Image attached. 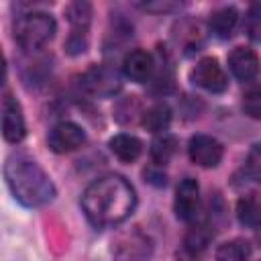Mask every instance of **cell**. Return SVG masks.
Returning <instances> with one entry per match:
<instances>
[{
	"label": "cell",
	"instance_id": "obj_1",
	"mask_svg": "<svg viewBox=\"0 0 261 261\" xmlns=\"http://www.w3.org/2000/svg\"><path fill=\"white\" fill-rule=\"evenodd\" d=\"M135 206V188L120 175L98 177L86 188L82 196V208L94 226L120 224L133 214Z\"/></svg>",
	"mask_w": 261,
	"mask_h": 261
},
{
	"label": "cell",
	"instance_id": "obj_2",
	"mask_svg": "<svg viewBox=\"0 0 261 261\" xmlns=\"http://www.w3.org/2000/svg\"><path fill=\"white\" fill-rule=\"evenodd\" d=\"M4 179L14 200L27 208L45 206L55 198V186L45 169L27 155H10L4 163Z\"/></svg>",
	"mask_w": 261,
	"mask_h": 261
},
{
	"label": "cell",
	"instance_id": "obj_3",
	"mask_svg": "<svg viewBox=\"0 0 261 261\" xmlns=\"http://www.w3.org/2000/svg\"><path fill=\"white\" fill-rule=\"evenodd\" d=\"M55 31H57V22L51 14L29 12L16 20L14 39L22 49L35 51V49H41L43 45H47L53 39Z\"/></svg>",
	"mask_w": 261,
	"mask_h": 261
},
{
	"label": "cell",
	"instance_id": "obj_4",
	"mask_svg": "<svg viewBox=\"0 0 261 261\" xmlns=\"http://www.w3.org/2000/svg\"><path fill=\"white\" fill-rule=\"evenodd\" d=\"M110 251L116 261H147L153 253V241L139 228H130L112 239Z\"/></svg>",
	"mask_w": 261,
	"mask_h": 261
},
{
	"label": "cell",
	"instance_id": "obj_5",
	"mask_svg": "<svg viewBox=\"0 0 261 261\" xmlns=\"http://www.w3.org/2000/svg\"><path fill=\"white\" fill-rule=\"evenodd\" d=\"M80 86L84 92H88L92 96L106 98L120 90V77L114 69H110L106 65H94L82 75Z\"/></svg>",
	"mask_w": 261,
	"mask_h": 261
},
{
	"label": "cell",
	"instance_id": "obj_6",
	"mask_svg": "<svg viewBox=\"0 0 261 261\" xmlns=\"http://www.w3.org/2000/svg\"><path fill=\"white\" fill-rule=\"evenodd\" d=\"M192 82L198 88L212 92V94L224 92L228 86V77L214 57H204L196 63V67L192 69Z\"/></svg>",
	"mask_w": 261,
	"mask_h": 261
},
{
	"label": "cell",
	"instance_id": "obj_7",
	"mask_svg": "<svg viewBox=\"0 0 261 261\" xmlns=\"http://www.w3.org/2000/svg\"><path fill=\"white\" fill-rule=\"evenodd\" d=\"M47 141H49V147L53 153L63 155V153H71L77 147H82L86 141V133L80 124L65 120V122H59L51 128Z\"/></svg>",
	"mask_w": 261,
	"mask_h": 261
},
{
	"label": "cell",
	"instance_id": "obj_8",
	"mask_svg": "<svg viewBox=\"0 0 261 261\" xmlns=\"http://www.w3.org/2000/svg\"><path fill=\"white\" fill-rule=\"evenodd\" d=\"M190 159L200 167H216L222 161V145L210 135H194L188 143Z\"/></svg>",
	"mask_w": 261,
	"mask_h": 261
},
{
	"label": "cell",
	"instance_id": "obj_9",
	"mask_svg": "<svg viewBox=\"0 0 261 261\" xmlns=\"http://www.w3.org/2000/svg\"><path fill=\"white\" fill-rule=\"evenodd\" d=\"M2 135L8 143H20L27 135L22 108H20L18 100L10 94H6L4 102H2Z\"/></svg>",
	"mask_w": 261,
	"mask_h": 261
},
{
	"label": "cell",
	"instance_id": "obj_10",
	"mask_svg": "<svg viewBox=\"0 0 261 261\" xmlns=\"http://www.w3.org/2000/svg\"><path fill=\"white\" fill-rule=\"evenodd\" d=\"M198 204H200V188L194 177H184L175 190V202L173 210L179 220H194L198 214Z\"/></svg>",
	"mask_w": 261,
	"mask_h": 261
},
{
	"label": "cell",
	"instance_id": "obj_11",
	"mask_svg": "<svg viewBox=\"0 0 261 261\" xmlns=\"http://www.w3.org/2000/svg\"><path fill=\"white\" fill-rule=\"evenodd\" d=\"M228 67L232 75L241 82H251L259 73V57L253 49L237 47L228 55Z\"/></svg>",
	"mask_w": 261,
	"mask_h": 261
},
{
	"label": "cell",
	"instance_id": "obj_12",
	"mask_svg": "<svg viewBox=\"0 0 261 261\" xmlns=\"http://www.w3.org/2000/svg\"><path fill=\"white\" fill-rule=\"evenodd\" d=\"M153 69H155L153 55L143 49H135V51L126 53V57L122 59V71L133 82H147L151 77Z\"/></svg>",
	"mask_w": 261,
	"mask_h": 261
},
{
	"label": "cell",
	"instance_id": "obj_13",
	"mask_svg": "<svg viewBox=\"0 0 261 261\" xmlns=\"http://www.w3.org/2000/svg\"><path fill=\"white\" fill-rule=\"evenodd\" d=\"M108 147H110V151H112L120 161H124V163L135 161V159L141 155V151H143V143H141L137 137L126 135V133L114 135V137L110 139Z\"/></svg>",
	"mask_w": 261,
	"mask_h": 261
},
{
	"label": "cell",
	"instance_id": "obj_14",
	"mask_svg": "<svg viewBox=\"0 0 261 261\" xmlns=\"http://www.w3.org/2000/svg\"><path fill=\"white\" fill-rule=\"evenodd\" d=\"M237 20H239L237 8L234 6H222V8H218V10H214L210 14V29H212V33L216 37L226 39L232 33Z\"/></svg>",
	"mask_w": 261,
	"mask_h": 261
},
{
	"label": "cell",
	"instance_id": "obj_15",
	"mask_svg": "<svg viewBox=\"0 0 261 261\" xmlns=\"http://www.w3.org/2000/svg\"><path fill=\"white\" fill-rule=\"evenodd\" d=\"M237 216L239 222L245 226H259L261 224V198L257 194H247L237 202Z\"/></svg>",
	"mask_w": 261,
	"mask_h": 261
},
{
	"label": "cell",
	"instance_id": "obj_16",
	"mask_svg": "<svg viewBox=\"0 0 261 261\" xmlns=\"http://www.w3.org/2000/svg\"><path fill=\"white\" fill-rule=\"evenodd\" d=\"M171 120V110L167 104H153L151 108L145 110L141 124L151 130V133H165V128L169 126Z\"/></svg>",
	"mask_w": 261,
	"mask_h": 261
},
{
	"label": "cell",
	"instance_id": "obj_17",
	"mask_svg": "<svg viewBox=\"0 0 261 261\" xmlns=\"http://www.w3.org/2000/svg\"><path fill=\"white\" fill-rule=\"evenodd\" d=\"M175 149H177L175 137L169 135V133H161V135H157V137L153 139V143H151V157H153L155 163L165 165V163H169L171 157L175 155Z\"/></svg>",
	"mask_w": 261,
	"mask_h": 261
},
{
	"label": "cell",
	"instance_id": "obj_18",
	"mask_svg": "<svg viewBox=\"0 0 261 261\" xmlns=\"http://www.w3.org/2000/svg\"><path fill=\"white\" fill-rule=\"evenodd\" d=\"M65 16L69 20V24L73 27V33L86 35L90 20H92V4L88 2H73L65 8Z\"/></svg>",
	"mask_w": 261,
	"mask_h": 261
},
{
	"label": "cell",
	"instance_id": "obj_19",
	"mask_svg": "<svg viewBox=\"0 0 261 261\" xmlns=\"http://www.w3.org/2000/svg\"><path fill=\"white\" fill-rule=\"evenodd\" d=\"M251 257V245L243 239H232L216 249V261H247Z\"/></svg>",
	"mask_w": 261,
	"mask_h": 261
},
{
	"label": "cell",
	"instance_id": "obj_20",
	"mask_svg": "<svg viewBox=\"0 0 261 261\" xmlns=\"http://www.w3.org/2000/svg\"><path fill=\"white\" fill-rule=\"evenodd\" d=\"M212 239V230L206 226V224H198V226H192L184 239V245H186V251H190L192 255L196 253H202L206 249V245L210 243Z\"/></svg>",
	"mask_w": 261,
	"mask_h": 261
},
{
	"label": "cell",
	"instance_id": "obj_21",
	"mask_svg": "<svg viewBox=\"0 0 261 261\" xmlns=\"http://www.w3.org/2000/svg\"><path fill=\"white\" fill-rule=\"evenodd\" d=\"M247 35L261 43V2L251 4L249 12H247Z\"/></svg>",
	"mask_w": 261,
	"mask_h": 261
},
{
	"label": "cell",
	"instance_id": "obj_22",
	"mask_svg": "<svg viewBox=\"0 0 261 261\" xmlns=\"http://www.w3.org/2000/svg\"><path fill=\"white\" fill-rule=\"evenodd\" d=\"M243 110L255 120H261V88L249 90L243 96Z\"/></svg>",
	"mask_w": 261,
	"mask_h": 261
},
{
	"label": "cell",
	"instance_id": "obj_23",
	"mask_svg": "<svg viewBox=\"0 0 261 261\" xmlns=\"http://www.w3.org/2000/svg\"><path fill=\"white\" fill-rule=\"evenodd\" d=\"M245 169H247V175L251 179L261 181V143L253 145V149L249 151L247 161H245Z\"/></svg>",
	"mask_w": 261,
	"mask_h": 261
},
{
	"label": "cell",
	"instance_id": "obj_24",
	"mask_svg": "<svg viewBox=\"0 0 261 261\" xmlns=\"http://www.w3.org/2000/svg\"><path fill=\"white\" fill-rule=\"evenodd\" d=\"M257 241H259V243H261V224H259V226H257Z\"/></svg>",
	"mask_w": 261,
	"mask_h": 261
}]
</instances>
